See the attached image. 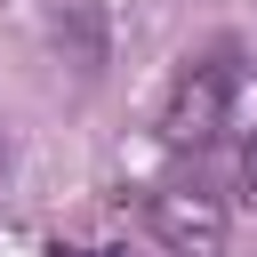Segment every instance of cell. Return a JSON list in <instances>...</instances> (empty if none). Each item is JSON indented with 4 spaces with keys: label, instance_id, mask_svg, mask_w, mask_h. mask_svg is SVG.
I'll use <instances>...</instances> for the list:
<instances>
[{
    "label": "cell",
    "instance_id": "6da1fadb",
    "mask_svg": "<svg viewBox=\"0 0 257 257\" xmlns=\"http://www.w3.org/2000/svg\"><path fill=\"white\" fill-rule=\"evenodd\" d=\"M257 88V56L241 40H209L193 48L177 72H169V96H161V153L169 161H201L225 177V153H233V128H241V104Z\"/></svg>",
    "mask_w": 257,
    "mask_h": 257
},
{
    "label": "cell",
    "instance_id": "7a4b0ae2",
    "mask_svg": "<svg viewBox=\"0 0 257 257\" xmlns=\"http://www.w3.org/2000/svg\"><path fill=\"white\" fill-rule=\"evenodd\" d=\"M233 185L201 161H177L161 185H145V233L169 249V257H225L233 241Z\"/></svg>",
    "mask_w": 257,
    "mask_h": 257
},
{
    "label": "cell",
    "instance_id": "3957f363",
    "mask_svg": "<svg viewBox=\"0 0 257 257\" xmlns=\"http://www.w3.org/2000/svg\"><path fill=\"white\" fill-rule=\"evenodd\" d=\"M225 185H233L241 209L257 201V88H249V104H241V128H233V153H225Z\"/></svg>",
    "mask_w": 257,
    "mask_h": 257
},
{
    "label": "cell",
    "instance_id": "277c9868",
    "mask_svg": "<svg viewBox=\"0 0 257 257\" xmlns=\"http://www.w3.org/2000/svg\"><path fill=\"white\" fill-rule=\"evenodd\" d=\"M40 257H128V241H48Z\"/></svg>",
    "mask_w": 257,
    "mask_h": 257
},
{
    "label": "cell",
    "instance_id": "5b68a950",
    "mask_svg": "<svg viewBox=\"0 0 257 257\" xmlns=\"http://www.w3.org/2000/svg\"><path fill=\"white\" fill-rule=\"evenodd\" d=\"M0 193H8V128H0Z\"/></svg>",
    "mask_w": 257,
    "mask_h": 257
}]
</instances>
